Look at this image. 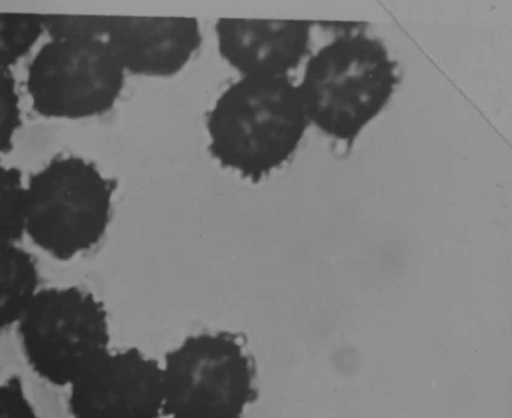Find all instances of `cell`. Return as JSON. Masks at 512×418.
Listing matches in <instances>:
<instances>
[{"label":"cell","instance_id":"5","mask_svg":"<svg viewBox=\"0 0 512 418\" xmlns=\"http://www.w3.org/2000/svg\"><path fill=\"white\" fill-rule=\"evenodd\" d=\"M163 414L170 418H241L255 395L254 368L227 332L187 337L166 353Z\"/></svg>","mask_w":512,"mask_h":418},{"label":"cell","instance_id":"11","mask_svg":"<svg viewBox=\"0 0 512 418\" xmlns=\"http://www.w3.org/2000/svg\"><path fill=\"white\" fill-rule=\"evenodd\" d=\"M44 30L43 15L0 13V66L10 68L15 64Z\"/></svg>","mask_w":512,"mask_h":418},{"label":"cell","instance_id":"1","mask_svg":"<svg viewBox=\"0 0 512 418\" xmlns=\"http://www.w3.org/2000/svg\"><path fill=\"white\" fill-rule=\"evenodd\" d=\"M309 124L289 76H240L208 114L209 150L223 167L259 181L295 153Z\"/></svg>","mask_w":512,"mask_h":418},{"label":"cell","instance_id":"7","mask_svg":"<svg viewBox=\"0 0 512 418\" xmlns=\"http://www.w3.org/2000/svg\"><path fill=\"white\" fill-rule=\"evenodd\" d=\"M71 418H159L161 364L136 348L109 351L69 387Z\"/></svg>","mask_w":512,"mask_h":418},{"label":"cell","instance_id":"6","mask_svg":"<svg viewBox=\"0 0 512 418\" xmlns=\"http://www.w3.org/2000/svg\"><path fill=\"white\" fill-rule=\"evenodd\" d=\"M125 74L104 37H52L31 61L26 84L39 115L82 119L113 107Z\"/></svg>","mask_w":512,"mask_h":418},{"label":"cell","instance_id":"14","mask_svg":"<svg viewBox=\"0 0 512 418\" xmlns=\"http://www.w3.org/2000/svg\"><path fill=\"white\" fill-rule=\"evenodd\" d=\"M0 418H41L17 378L0 383Z\"/></svg>","mask_w":512,"mask_h":418},{"label":"cell","instance_id":"4","mask_svg":"<svg viewBox=\"0 0 512 418\" xmlns=\"http://www.w3.org/2000/svg\"><path fill=\"white\" fill-rule=\"evenodd\" d=\"M15 326L30 369L56 387L68 388L110 351L103 303L76 286L39 288Z\"/></svg>","mask_w":512,"mask_h":418},{"label":"cell","instance_id":"9","mask_svg":"<svg viewBox=\"0 0 512 418\" xmlns=\"http://www.w3.org/2000/svg\"><path fill=\"white\" fill-rule=\"evenodd\" d=\"M310 23L303 20L222 18L215 24L221 57L241 76H289L306 57Z\"/></svg>","mask_w":512,"mask_h":418},{"label":"cell","instance_id":"13","mask_svg":"<svg viewBox=\"0 0 512 418\" xmlns=\"http://www.w3.org/2000/svg\"><path fill=\"white\" fill-rule=\"evenodd\" d=\"M10 68L0 66V158L8 153L21 124L19 97Z\"/></svg>","mask_w":512,"mask_h":418},{"label":"cell","instance_id":"12","mask_svg":"<svg viewBox=\"0 0 512 418\" xmlns=\"http://www.w3.org/2000/svg\"><path fill=\"white\" fill-rule=\"evenodd\" d=\"M24 190L20 171L0 164V246L18 244L24 236Z\"/></svg>","mask_w":512,"mask_h":418},{"label":"cell","instance_id":"2","mask_svg":"<svg viewBox=\"0 0 512 418\" xmlns=\"http://www.w3.org/2000/svg\"><path fill=\"white\" fill-rule=\"evenodd\" d=\"M397 66L375 37H338L312 54L297 83L309 122L353 142L379 115L398 84Z\"/></svg>","mask_w":512,"mask_h":418},{"label":"cell","instance_id":"10","mask_svg":"<svg viewBox=\"0 0 512 418\" xmlns=\"http://www.w3.org/2000/svg\"><path fill=\"white\" fill-rule=\"evenodd\" d=\"M39 288L33 256L18 244L0 246V330L16 324Z\"/></svg>","mask_w":512,"mask_h":418},{"label":"cell","instance_id":"8","mask_svg":"<svg viewBox=\"0 0 512 418\" xmlns=\"http://www.w3.org/2000/svg\"><path fill=\"white\" fill-rule=\"evenodd\" d=\"M103 37L126 73L145 77L179 73L202 40L192 17L106 16Z\"/></svg>","mask_w":512,"mask_h":418},{"label":"cell","instance_id":"3","mask_svg":"<svg viewBox=\"0 0 512 418\" xmlns=\"http://www.w3.org/2000/svg\"><path fill=\"white\" fill-rule=\"evenodd\" d=\"M114 185L91 162L59 157L24 190V235L50 257L69 261L92 249L108 228Z\"/></svg>","mask_w":512,"mask_h":418}]
</instances>
